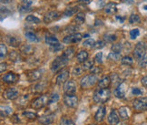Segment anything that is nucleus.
<instances>
[{"mask_svg": "<svg viewBox=\"0 0 147 125\" xmlns=\"http://www.w3.org/2000/svg\"><path fill=\"white\" fill-rule=\"evenodd\" d=\"M111 96V90L106 88H100L98 89H96L94 93V101L96 102V103H105V101H107L109 100Z\"/></svg>", "mask_w": 147, "mask_h": 125, "instance_id": "obj_1", "label": "nucleus"}, {"mask_svg": "<svg viewBox=\"0 0 147 125\" xmlns=\"http://www.w3.org/2000/svg\"><path fill=\"white\" fill-rule=\"evenodd\" d=\"M97 81H98V76L96 74H90V75L84 76L81 79L80 85L83 89H89L93 87L94 85L97 82Z\"/></svg>", "mask_w": 147, "mask_h": 125, "instance_id": "obj_2", "label": "nucleus"}, {"mask_svg": "<svg viewBox=\"0 0 147 125\" xmlns=\"http://www.w3.org/2000/svg\"><path fill=\"white\" fill-rule=\"evenodd\" d=\"M49 102V97L47 95H41L40 97H38L37 99H36L32 102L31 107L33 109H41V108H44L45 106H47Z\"/></svg>", "mask_w": 147, "mask_h": 125, "instance_id": "obj_3", "label": "nucleus"}, {"mask_svg": "<svg viewBox=\"0 0 147 125\" xmlns=\"http://www.w3.org/2000/svg\"><path fill=\"white\" fill-rule=\"evenodd\" d=\"M146 45L144 42H139L136 46H135L134 51V56L137 60L142 59L144 55L146 54Z\"/></svg>", "mask_w": 147, "mask_h": 125, "instance_id": "obj_4", "label": "nucleus"}, {"mask_svg": "<svg viewBox=\"0 0 147 125\" xmlns=\"http://www.w3.org/2000/svg\"><path fill=\"white\" fill-rule=\"evenodd\" d=\"M133 106L135 111H147V97L138 98L134 100Z\"/></svg>", "mask_w": 147, "mask_h": 125, "instance_id": "obj_5", "label": "nucleus"}, {"mask_svg": "<svg viewBox=\"0 0 147 125\" xmlns=\"http://www.w3.org/2000/svg\"><path fill=\"white\" fill-rule=\"evenodd\" d=\"M65 104L68 108H76L78 105V97L76 95H65L64 97Z\"/></svg>", "mask_w": 147, "mask_h": 125, "instance_id": "obj_6", "label": "nucleus"}, {"mask_svg": "<svg viewBox=\"0 0 147 125\" xmlns=\"http://www.w3.org/2000/svg\"><path fill=\"white\" fill-rule=\"evenodd\" d=\"M76 92V82L70 79L67 81L64 85V92L65 95H73Z\"/></svg>", "mask_w": 147, "mask_h": 125, "instance_id": "obj_7", "label": "nucleus"}, {"mask_svg": "<svg viewBox=\"0 0 147 125\" xmlns=\"http://www.w3.org/2000/svg\"><path fill=\"white\" fill-rule=\"evenodd\" d=\"M67 64V62L62 58V57H57L53 62H52V65H51V70L54 72L58 71L59 70H61L65 65Z\"/></svg>", "mask_w": 147, "mask_h": 125, "instance_id": "obj_8", "label": "nucleus"}, {"mask_svg": "<svg viewBox=\"0 0 147 125\" xmlns=\"http://www.w3.org/2000/svg\"><path fill=\"white\" fill-rule=\"evenodd\" d=\"M4 97L11 100H16L19 97V92L18 90V89H16V88H8L7 89L5 90Z\"/></svg>", "mask_w": 147, "mask_h": 125, "instance_id": "obj_9", "label": "nucleus"}, {"mask_svg": "<svg viewBox=\"0 0 147 125\" xmlns=\"http://www.w3.org/2000/svg\"><path fill=\"white\" fill-rule=\"evenodd\" d=\"M82 38H84L80 33H75L72 34V35H68L66 36L64 39L63 42L65 44H72V43H77L82 39Z\"/></svg>", "mask_w": 147, "mask_h": 125, "instance_id": "obj_10", "label": "nucleus"}, {"mask_svg": "<svg viewBox=\"0 0 147 125\" xmlns=\"http://www.w3.org/2000/svg\"><path fill=\"white\" fill-rule=\"evenodd\" d=\"M42 75H43V73L41 70H35L27 73V79H28V81L31 82L36 81L42 78Z\"/></svg>", "mask_w": 147, "mask_h": 125, "instance_id": "obj_11", "label": "nucleus"}, {"mask_svg": "<svg viewBox=\"0 0 147 125\" xmlns=\"http://www.w3.org/2000/svg\"><path fill=\"white\" fill-rule=\"evenodd\" d=\"M2 79H3V81L5 82V83L12 84V83L18 82V81L19 79V76L18 74H16V73H14V72H8L3 77Z\"/></svg>", "mask_w": 147, "mask_h": 125, "instance_id": "obj_12", "label": "nucleus"}, {"mask_svg": "<svg viewBox=\"0 0 147 125\" xmlns=\"http://www.w3.org/2000/svg\"><path fill=\"white\" fill-rule=\"evenodd\" d=\"M125 83L124 82H121L119 85L117 86V88L115 89L114 90V94L116 98H119V99H123L124 98V95H125Z\"/></svg>", "mask_w": 147, "mask_h": 125, "instance_id": "obj_13", "label": "nucleus"}, {"mask_svg": "<svg viewBox=\"0 0 147 125\" xmlns=\"http://www.w3.org/2000/svg\"><path fill=\"white\" fill-rule=\"evenodd\" d=\"M120 122V115L119 112H118L116 110H112L110 114L108 116V122L111 125H116Z\"/></svg>", "mask_w": 147, "mask_h": 125, "instance_id": "obj_14", "label": "nucleus"}, {"mask_svg": "<svg viewBox=\"0 0 147 125\" xmlns=\"http://www.w3.org/2000/svg\"><path fill=\"white\" fill-rule=\"evenodd\" d=\"M106 114V108L105 106H101L99 107V109L97 110V111L95 112L94 114V121L96 122H102L104 121V119L105 117Z\"/></svg>", "mask_w": 147, "mask_h": 125, "instance_id": "obj_15", "label": "nucleus"}, {"mask_svg": "<svg viewBox=\"0 0 147 125\" xmlns=\"http://www.w3.org/2000/svg\"><path fill=\"white\" fill-rule=\"evenodd\" d=\"M68 77H69V71L67 70H62L57 78H56V84L57 85H63L64 83H65L67 81H68Z\"/></svg>", "mask_w": 147, "mask_h": 125, "instance_id": "obj_16", "label": "nucleus"}, {"mask_svg": "<svg viewBox=\"0 0 147 125\" xmlns=\"http://www.w3.org/2000/svg\"><path fill=\"white\" fill-rule=\"evenodd\" d=\"M59 13L56 12V11H50V12L47 13L44 16V21L46 22V23H50V22H52L55 19H57L59 18Z\"/></svg>", "mask_w": 147, "mask_h": 125, "instance_id": "obj_17", "label": "nucleus"}, {"mask_svg": "<svg viewBox=\"0 0 147 125\" xmlns=\"http://www.w3.org/2000/svg\"><path fill=\"white\" fill-rule=\"evenodd\" d=\"M38 122L41 123V124H45V125H47L52 123L55 120V115L54 114H48V115H44L39 117L38 119Z\"/></svg>", "mask_w": 147, "mask_h": 125, "instance_id": "obj_18", "label": "nucleus"}, {"mask_svg": "<svg viewBox=\"0 0 147 125\" xmlns=\"http://www.w3.org/2000/svg\"><path fill=\"white\" fill-rule=\"evenodd\" d=\"M75 48H73V47H71V48H67L65 52L62 54V58H63L67 63H68V61L73 58V56H74V54H75Z\"/></svg>", "mask_w": 147, "mask_h": 125, "instance_id": "obj_19", "label": "nucleus"}, {"mask_svg": "<svg viewBox=\"0 0 147 125\" xmlns=\"http://www.w3.org/2000/svg\"><path fill=\"white\" fill-rule=\"evenodd\" d=\"M110 83H111V79L109 76H103L101 78V79L98 82V87L99 88H104V89H106L110 86Z\"/></svg>", "mask_w": 147, "mask_h": 125, "instance_id": "obj_20", "label": "nucleus"}, {"mask_svg": "<svg viewBox=\"0 0 147 125\" xmlns=\"http://www.w3.org/2000/svg\"><path fill=\"white\" fill-rule=\"evenodd\" d=\"M105 11L107 14H115L117 12V8H116V4L115 3H108L105 8Z\"/></svg>", "mask_w": 147, "mask_h": 125, "instance_id": "obj_21", "label": "nucleus"}, {"mask_svg": "<svg viewBox=\"0 0 147 125\" xmlns=\"http://www.w3.org/2000/svg\"><path fill=\"white\" fill-rule=\"evenodd\" d=\"M7 41V43L10 45V46L13 47V48H18V47L20 46V40L18 38H16V37L8 36Z\"/></svg>", "mask_w": 147, "mask_h": 125, "instance_id": "obj_22", "label": "nucleus"}, {"mask_svg": "<svg viewBox=\"0 0 147 125\" xmlns=\"http://www.w3.org/2000/svg\"><path fill=\"white\" fill-rule=\"evenodd\" d=\"M76 59H77V61L79 62V63H84V62L86 61L87 59H88V53H87V51H86V50H81L80 52L77 54Z\"/></svg>", "mask_w": 147, "mask_h": 125, "instance_id": "obj_23", "label": "nucleus"}, {"mask_svg": "<svg viewBox=\"0 0 147 125\" xmlns=\"http://www.w3.org/2000/svg\"><path fill=\"white\" fill-rule=\"evenodd\" d=\"M13 113L12 108L9 106H1V116L2 117H7L9 116Z\"/></svg>", "mask_w": 147, "mask_h": 125, "instance_id": "obj_24", "label": "nucleus"}, {"mask_svg": "<svg viewBox=\"0 0 147 125\" xmlns=\"http://www.w3.org/2000/svg\"><path fill=\"white\" fill-rule=\"evenodd\" d=\"M118 112H119L120 118L122 119V120H127V119L129 118L128 111H127L126 107H121L120 109L118 110Z\"/></svg>", "mask_w": 147, "mask_h": 125, "instance_id": "obj_25", "label": "nucleus"}, {"mask_svg": "<svg viewBox=\"0 0 147 125\" xmlns=\"http://www.w3.org/2000/svg\"><path fill=\"white\" fill-rule=\"evenodd\" d=\"M46 43L47 45H50V46H55V45H57L59 43V41L55 37L47 36L46 37Z\"/></svg>", "mask_w": 147, "mask_h": 125, "instance_id": "obj_26", "label": "nucleus"}, {"mask_svg": "<svg viewBox=\"0 0 147 125\" xmlns=\"http://www.w3.org/2000/svg\"><path fill=\"white\" fill-rule=\"evenodd\" d=\"M108 58H109L111 60L118 61V60L122 59V55H121V52H115V51H112V52L109 53Z\"/></svg>", "mask_w": 147, "mask_h": 125, "instance_id": "obj_27", "label": "nucleus"}, {"mask_svg": "<svg viewBox=\"0 0 147 125\" xmlns=\"http://www.w3.org/2000/svg\"><path fill=\"white\" fill-rule=\"evenodd\" d=\"M26 38L29 41H31V42H37V41L39 40L36 34H35V33H33V32H31V31H27V32L26 33Z\"/></svg>", "mask_w": 147, "mask_h": 125, "instance_id": "obj_28", "label": "nucleus"}, {"mask_svg": "<svg viewBox=\"0 0 147 125\" xmlns=\"http://www.w3.org/2000/svg\"><path fill=\"white\" fill-rule=\"evenodd\" d=\"M82 67L84 70H92L94 68V60H86L84 61V63H82Z\"/></svg>", "mask_w": 147, "mask_h": 125, "instance_id": "obj_29", "label": "nucleus"}, {"mask_svg": "<svg viewBox=\"0 0 147 125\" xmlns=\"http://www.w3.org/2000/svg\"><path fill=\"white\" fill-rule=\"evenodd\" d=\"M77 11H78V8L77 7L69 8H67L65 11V16H74L75 14H76Z\"/></svg>", "mask_w": 147, "mask_h": 125, "instance_id": "obj_30", "label": "nucleus"}, {"mask_svg": "<svg viewBox=\"0 0 147 125\" xmlns=\"http://www.w3.org/2000/svg\"><path fill=\"white\" fill-rule=\"evenodd\" d=\"M59 125H75V122H74L71 119L66 118V117H62L60 119L59 122Z\"/></svg>", "mask_w": 147, "mask_h": 125, "instance_id": "obj_31", "label": "nucleus"}, {"mask_svg": "<svg viewBox=\"0 0 147 125\" xmlns=\"http://www.w3.org/2000/svg\"><path fill=\"white\" fill-rule=\"evenodd\" d=\"M26 21L29 22V23H36V24L40 23V19H39L38 18H36V16H33V15L27 16L26 18Z\"/></svg>", "mask_w": 147, "mask_h": 125, "instance_id": "obj_32", "label": "nucleus"}, {"mask_svg": "<svg viewBox=\"0 0 147 125\" xmlns=\"http://www.w3.org/2000/svg\"><path fill=\"white\" fill-rule=\"evenodd\" d=\"M121 61H122L123 65H127V66L133 65V63H134V59L129 56H125V57H123V58H122Z\"/></svg>", "mask_w": 147, "mask_h": 125, "instance_id": "obj_33", "label": "nucleus"}, {"mask_svg": "<svg viewBox=\"0 0 147 125\" xmlns=\"http://www.w3.org/2000/svg\"><path fill=\"white\" fill-rule=\"evenodd\" d=\"M23 116L28 120H36L37 118V114L36 113H34L31 111H24L23 112Z\"/></svg>", "mask_w": 147, "mask_h": 125, "instance_id": "obj_34", "label": "nucleus"}, {"mask_svg": "<svg viewBox=\"0 0 147 125\" xmlns=\"http://www.w3.org/2000/svg\"><path fill=\"white\" fill-rule=\"evenodd\" d=\"M84 19H86V16L83 13H79L76 15V18H75V22L77 24V25H81L84 22Z\"/></svg>", "mask_w": 147, "mask_h": 125, "instance_id": "obj_35", "label": "nucleus"}, {"mask_svg": "<svg viewBox=\"0 0 147 125\" xmlns=\"http://www.w3.org/2000/svg\"><path fill=\"white\" fill-rule=\"evenodd\" d=\"M0 57H1V59H3L4 58H5V56L7 55V47L5 46V44L1 43L0 44Z\"/></svg>", "mask_w": 147, "mask_h": 125, "instance_id": "obj_36", "label": "nucleus"}, {"mask_svg": "<svg viewBox=\"0 0 147 125\" xmlns=\"http://www.w3.org/2000/svg\"><path fill=\"white\" fill-rule=\"evenodd\" d=\"M59 100V95L57 93H54L52 94L49 97V102H48V105H51V104H54L55 102H57Z\"/></svg>", "mask_w": 147, "mask_h": 125, "instance_id": "obj_37", "label": "nucleus"}, {"mask_svg": "<svg viewBox=\"0 0 147 125\" xmlns=\"http://www.w3.org/2000/svg\"><path fill=\"white\" fill-rule=\"evenodd\" d=\"M84 69H83V67L82 66H76L74 68V70H73V74L75 75V76H80L82 73L84 72Z\"/></svg>", "mask_w": 147, "mask_h": 125, "instance_id": "obj_38", "label": "nucleus"}, {"mask_svg": "<svg viewBox=\"0 0 147 125\" xmlns=\"http://www.w3.org/2000/svg\"><path fill=\"white\" fill-rule=\"evenodd\" d=\"M141 21V18L140 16L136 14H133L131 15V16H130L129 18V22L131 24H134V23H139V22Z\"/></svg>", "mask_w": 147, "mask_h": 125, "instance_id": "obj_39", "label": "nucleus"}, {"mask_svg": "<svg viewBox=\"0 0 147 125\" xmlns=\"http://www.w3.org/2000/svg\"><path fill=\"white\" fill-rule=\"evenodd\" d=\"M21 51L22 52H24L27 55H29V54H32L33 53V48L31 46H29V45H25V46L21 48Z\"/></svg>", "mask_w": 147, "mask_h": 125, "instance_id": "obj_40", "label": "nucleus"}, {"mask_svg": "<svg viewBox=\"0 0 147 125\" xmlns=\"http://www.w3.org/2000/svg\"><path fill=\"white\" fill-rule=\"evenodd\" d=\"M105 40L106 42H114L116 40V36L113 34H107V35H105Z\"/></svg>", "mask_w": 147, "mask_h": 125, "instance_id": "obj_41", "label": "nucleus"}, {"mask_svg": "<svg viewBox=\"0 0 147 125\" xmlns=\"http://www.w3.org/2000/svg\"><path fill=\"white\" fill-rule=\"evenodd\" d=\"M94 40L92 38H89L87 40H86L84 43H83V46L84 47H88V48H92V47H94Z\"/></svg>", "mask_w": 147, "mask_h": 125, "instance_id": "obj_42", "label": "nucleus"}, {"mask_svg": "<svg viewBox=\"0 0 147 125\" xmlns=\"http://www.w3.org/2000/svg\"><path fill=\"white\" fill-rule=\"evenodd\" d=\"M140 35V31L137 28H135V29H132L130 31V37H131L132 39H135L138 36Z\"/></svg>", "mask_w": 147, "mask_h": 125, "instance_id": "obj_43", "label": "nucleus"}, {"mask_svg": "<svg viewBox=\"0 0 147 125\" xmlns=\"http://www.w3.org/2000/svg\"><path fill=\"white\" fill-rule=\"evenodd\" d=\"M139 66L141 68H145L147 66V53L144 55V57L142 59L139 60Z\"/></svg>", "mask_w": 147, "mask_h": 125, "instance_id": "obj_44", "label": "nucleus"}, {"mask_svg": "<svg viewBox=\"0 0 147 125\" xmlns=\"http://www.w3.org/2000/svg\"><path fill=\"white\" fill-rule=\"evenodd\" d=\"M64 49V46L62 44H57V45H55V46H53L52 48V50L54 51V52H57V51H61V50H63Z\"/></svg>", "mask_w": 147, "mask_h": 125, "instance_id": "obj_45", "label": "nucleus"}, {"mask_svg": "<svg viewBox=\"0 0 147 125\" xmlns=\"http://www.w3.org/2000/svg\"><path fill=\"white\" fill-rule=\"evenodd\" d=\"M9 59H10V60L16 61V59H18V54L16 53V51H12V52H11L10 55H9Z\"/></svg>", "mask_w": 147, "mask_h": 125, "instance_id": "obj_46", "label": "nucleus"}, {"mask_svg": "<svg viewBox=\"0 0 147 125\" xmlns=\"http://www.w3.org/2000/svg\"><path fill=\"white\" fill-rule=\"evenodd\" d=\"M105 46V41H102V40H100V41H98V42H96L94 44V48H104Z\"/></svg>", "mask_w": 147, "mask_h": 125, "instance_id": "obj_47", "label": "nucleus"}, {"mask_svg": "<svg viewBox=\"0 0 147 125\" xmlns=\"http://www.w3.org/2000/svg\"><path fill=\"white\" fill-rule=\"evenodd\" d=\"M132 93L135 96H138V95H142L143 94V92L139 88H133L132 89Z\"/></svg>", "mask_w": 147, "mask_h": 125, "instance_id": "obj_48", "label": "nucleus"}, {"mask_svg": "<svg viewBox=\"0 0 147 125\" xmlns=\"http://www.w3.org/2000/svg\"><path fill=\"white\" fill-rule=\"evenodd\" d=\"M122 49V47L120 44H115L114 46L112 47V51H115V52H120Z\"/></svg>", "mask_w": 147, "mask_h": 125, "instance_id": "obj_49", "label": "nucleus"}, {"mask_svg": "<svg viewBox=\"0 0 147 125\" xmlns=\"http://www.w3.org/2000/svg\"><path fill=\"white\" fill-rule=\"evenodd\" d=\"M102 58H103V53H102V52L97 53L96 56H95V61L101 64L102 62H103V59H102Z\"/></svg>", "mask_w": 147, "mask_h": 125, "instance_id": "obj_50", "label": "nucleus"}, {"mask_svg": "<svg viewBox=\"0 0 147 125\" xmlns=\"http://www.w3.org/2000/svg\"><path fill=\"white\" fill-rule=\"evenodd\" d=\"M30 8V5H22V7L19 8V10L21 11V12H26V11H30L31 8Z\"/></svg>", "mask_w": 147, "mask_h": 125, "instance_id": "obj_51", "label": "nucleus"}, {"mask_svg": "<svg viewBox=\"0 0 147 125\" xmlns=\"http://www.w3.org/2000/svg\"><path fill=\"white\" fill-rule=\"evenodd\" d=\"M141 82H142L143 86H144V87L147 88V76L144 77V78L142 79V81H141Z\"/></svg>", "mask_w": 147, "mask_h": 125, "instance_id": "obj_52", "label": "nucleus"}, {"mask_svg": "<svg viewBox=\"0 0 147 125\" xmlns=\"http://www.w3.org/2000/svg\"><path fill=\"white\" fill-rule=\"evenodd\" d=\"M1 70H0V71L1 72H4L5 70H7V63H1Z\"/></svg>", "mask_w": 147, "mask_h": 125, "instance_id": "obj_53", "label": "nucleus"}, {"mask_svg": "<svg viewBox=\"0 0 147 125\" xmlns=\"http://www.w3.org/2000/svg\"><path fill=\"white\" fill-rule=\"evenodd\" d=\"M79 3L84 4V5H88L91 3V0H79Z\"/></svg>", "mask_w": 147, "mask_h": 125, "instance_id": "obj_54", "label": "nucleus"}, {"mask_svg": "<svg viewBox=\"0 0 147 125\" xmlns=\"http://www.w3.org/2000/svg\"><path fill=\"white\" fill-rule=\"evenodd\" d=\"M116 19L120 22V23H123V21H124V19H125V18H122V16H116Z\"/></svg>", "mask_w": 147, "mask_h": 125, "instance_id": "obj_55", "label": "nucleus"}, {"mask_svg": "<svg viewBox=\"0 0 147 125\" xmlns=\"http://www.w3.org/2000/svg\"><path fill=\"white\" fill-rule=\"evenodd\" d=\"M122 1L124 3H127V4H133L134 3V0H122Z\"/></svg>", "mask_w": 147, "mask_h": 125, "instance_id": "obj_56", "label": "nucleus"}, {"mask_svg": "<svg viewBox=\"0 0 147 125\" xmlns=\"http://www.w3.org/2000/svg\"><path fill=\"white\" fill-rule=\"evenodd\" d=\"M2 3H5V4H7V3H10L11 0H1Z\"/></svg>", "mask_w": 147, "mask_h": 125, "instance_id": "obj_57", "label": "nucleus"}, {"mask_svg": "<svg viewBox=\"0 0 147 125\" xmlns=\"http://www.w3.org/2000/svg\"><path fill=\"white\" fill-rule=\"evenodd\" d=\"M144 9H145V10H147V5H144Z\"/></svg>", "mask_w": 147, "mask_h": 125, "instance_id": "obj_58", "label": "nucleus"}, {"mask_svg": "<svg viewBox=\"0 0 147 125\" xmlns=\"http://www.w3.org/2000/svg\"><path fill=\"white\" fill-rule=\"evenodd\" d=\"M88 125H95V124H88Z\"/></svg>", "mask_w": 147, "mask_h": 125, "instance_id": "obj_59", "label": "nucleus"}]
</instances>
